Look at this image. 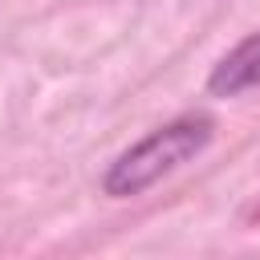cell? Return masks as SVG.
<instances>
[{
  "instance_id": "obj_1",
  "label": "cell",
  "mask_w": 260,
  "mask_h": 260,
  "mask_svg": "<svg viewBox=\"0 0 260 260\" xmlns=\"http://www.w3.org/2000/svg\"><path fill=\"white\" fill-rule=\"evenodd\" d=\"M211 134H215V122L207 114H179V118L162 122L158 130H150L146 138H138L134 146H126L110 162V171L102 175V191L114 195V199L142 195L162 175H171L187 158H195L211 142Z\"/></svg>"
},
{
  "instance_id": "obj_2",
  "label": "cell",
  "mask_w": 260,
  "mask_h": 260,
  "mask_svg": "<svg viewBox=\"0 0 260 260\" xmlns=\"http://www.w3.org/2000/svg\"><path fill=\"white\" fill-rule=\"evenodd\" d=\"M244 89H260V32L244 37L207 77V93L215 98H236Z\"/></svg>"
}]
</instances>
